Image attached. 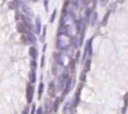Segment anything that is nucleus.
Wrapping results in <instances>:
<instances>
[{
  "label": "nucleus",
  "mask_w": 128,
  "mask_h": 114,
  "mask_svg": "<svg viewBox=\"0 0 128 114\" xmlns=\"http://www.w3.org/2000/svg\"><path fill=\"white\" fill-rule=\"evenodd\" d=\"M34 87L31 85L30 84H27L26 86V99L28 103L30 104L31 103L33 99V95H34Z\"/></svg>",
  "instance_id": "1"
},
{
  "label": "nucleus",
  "mask_w": 128,
  "mask_h": 114,
  "mask_svg": "<svg viewBox=\"0 0 128 114\" xmlns=\"http://www.w3.org/2000/svg\"><path fill=\"white\" fill-rule=\"evenodd\" d=\"M53 110V103L49 99H46L44 102V112L45 114H49Z\"/></svg>",
  "instance_id": "2"
},
{
  "label": "nucleus",
  "mask_w": 128,
  "mask_h": 114,
  "mask_svg": "<svg viewBox=\"0 0 128 114\" xmlns=\"http://www.w3.org/2000/svg\"><path fill=\"white\" fill-rule=\"evenodd\" d=\"M48 93L49 96L51 98L55 97L56 94V90L55 86H54V84L53 82H51L48 84Z\"/></svg>",
  "instance_id": "3"
},
{
  "label": "nucleus",
  "mask_w": 128,
  "mask_h": 114,
  "mask_svg": "<svg viewBox=\"0 0 128 114\" xmlns=\"http://www.w3.org/2000/svg\"><path fill=\"white\" fill-rule=\"evenodd\" d=\"M81 90H82V85H81L79 86H78V89H77L76 92L75 93V99H74V106L76 107L78 105L79 102V98H80V95H81Z\"/></svg>",
  "instance_id": "4"
},
{
  "label": "nucleus",
  "mask_w": 128,
  "mask_h": 114,
  "mask_svg": "<svg viewBox=\"0 0 128 114\" xmlns=\"http://www.w3.org/2000/svg\"><path fill=\"white\" fill-rule=\"evenodd\" d=\"M29 77V80L31 83H35L36 81V70L31 69L30 72H29L28 74Z\"/></svg>",
  "instance_id": "5"
},
{
  "label": "nucleus",
  "mask_w": 128,
  "mask_h": 114,
  "mask_svg": "<svg viewBox=\"0 0 128 114\" xmlns=\"http://www.w3.org/2000/svg\"><path fill=\"white\" fill-rule=\"evenodd\" d=\"M22 20H23V21H24V25H26V27H28L29 28H32V27H33V25H32V21L31 20V18L27 16H22Z\"/></svg>",
  "instance_id": "6"
},
{
  "label": "nucleus",
  "mask_w": 128,
  "mask_h": 114,
  "mask_svg": "<svg viewBox=\"0 0 128 114\" xmlns=\"http://www.w3.org/2000/svg\"><path fill=\"white\" fill-rule=\"evenodd\" d=\"M86 48H87V52L89 53V55L91 57L92 55V38H91L86 44Z\"/></svg>",
  "instance_id": "7"
},
{
  "label": "nucleus",
  "mask_w": 128,
  "mask_h": 114,
  "mask_svg": "<svg viewBox=\"0 0 128 114\" xmlns=\"http://www.w3.org/2000/svg\"><path fill=\"white\" fill-rule=\"evenodd\" d=\"M29 54L34 60H36L38 56L37 50L34 47H30L29 49Z\"/></svg>",
  "instance_id": "8"
},
{
  "label": "nucleus",
  "mask_w": 128,
  "mask_h": 114,
  "mask_svg": "<svg viewBox=\"0 0 128 114\" xmlns=\"http://www.w3.org/2000/svg\"><path fill=\"white\" fill-rule=\"evenodd\" d=\"M26 25L24 23L20 22L17 25V30L19 33H24L26 31Z\"/></svg>",
  "instance_id": "9"
},
{
  "label": "nucleus",
  "mask_w": 128,
  "mask_h": 114,
  "mask_svg": "<svg viewBox=\"0 0 128 114\" xmlns=\"http://www.w3.org/2000/svg\"><path fill=\"white\" fill-rule=\"evenodd\" d=\"M41 21L40 18L38 17L36 20V33L37 34H40L41 32Z\"/></svg>",
  "instance_id": "10"
},
{
  "label": "nucleus",
  "mask_w": 128,
  "mask_h": 114,
  "mask_svg": "<svg viewBox=\"0 0 128 114\" xmlns=\"http://www.w3.org/2000/svg\"><path fill=\"white\" fill-rule=\"evenodd\" d=\"M60 98L59 97H57L56 98L55 100H54V103L53 104V110H54V112H56L58 111V109H59V105H60Z\"/></svg>",
  "instance_id": "11"
},
{
  "label": "nucleus",
  "mask_w": 128,
  "mask_h": 114,
  "mask_svg": "<svg viewBox=\"0 0 128 114\" xmlns=\"http://www.w3.org/2000/svg\"><path fill=\"white\" fill-rule=\"evenodd\" d=\"M22 10H23V11H24L25 13H26L27 15H29V16H33V11H32V9H31L29 7H28V6L26 5L22 6Z\"/></svg>",
  "instance_id": "12"
},
{
  "label": "nucleus",
  "mask_w": 128,
  "mask_h": 114,
  "mask_svg": "<svg viewBox=\"0 0 128 114\" xmlns=\"http://www.w3.org/2000/svg\"><path fill=\"white\" fill-rule=\"evenodd\" d=\"M128 93H127L124 97V105L123 108V110H122V114H125L126 112L127 107H128Z\"/></svg>",
  "instance_id": "13"
},
{
  "label": "nucleus",
  "mask_w": 128,
  "mask_h": 114,
  "mask_svg": "<svg viewBox=\"0 0 128 114\" xmlns=\"http://www.w3.org/2000/svg\"><path fill=\"white\" fill-rule=\"evenodd\" d=\"M44 84L43 82H41L40 84L38 86V99H40L42 96L43 93L44 91Z\"/></svg>",
  "instance_id": "14"
},
{
  "label": "nucleus",
  "mask_w": 128,
  "mask_h": 114,
  "mask_svg": "<svg viewBox=\"0 0 128 114\" xmlns=\"http://www.w3.org/2000/svg\"><path fill=\"white\" fill-rule=\"evenodd\" d=\"M8 8L10 9H15L18 8V3L16 1H10L8 3Z\"/></svg>",
  "instance_id": "15"
},
{
  "label": "nucleus",
  "mask_w": 128,
  "mask_h": 114,
  "mask_svg": "<svg viewBox=\"0 0 128 114\" xmlns=\"http://www.w3.org/2000/svg\"><path fill=\"white\" fill-rule=\"evenodd\" d=\"M110 13H111V11H109L108 12L106 13V15H104V18L103 19V21H102V24H103V26H106L107 23V21H108Z\"/></svg>",
  "instance_id": "16"
},
{
  "label": "nucleus",
  "mask_w": 128,
  "mask_h": 114,
  "mask_svg": "<svg viewBox=\"0 0 128 114\" xmlns=\"http://www.w3.org/2000/svg\"><path fill=\"white\" fill-rule=\"evenodd\" d=\"M98 14L97 12H94L92 15V17H91V24H92V26H93L94 25H95L96 22L97 20H98Z\"/></svg>",
  "instance_id": "17"
},
{
  "label": "nucleus",
  "mask_w": 128,
  "mask_h": 114,
  "mask_svg": "<svg viewBox=\"0 0 128 114\" xmlns=\"http://www.w3.org/2000/svg\"><path fill=\"white\" fill-rule=\"evenodd\" d=\"M90 67H91V60L89 59L87 60L85 65V68H84V72L85 73L89 72L90 70Z\"/></svg>",
  "instance_id": "18"
},
{
  "label": "nucleus",
  "mask_w": 128,
  "mask_h": 114,
  "mask_svg": "<svg viewBox=\"0 0 128 114\" xmlns=\"http://www.w3.org/2000/svg\"><path fill=\"white\" fill-rule=\"evenodd\" d=\"M70 109H71V104H69V103H67V104L64 105V107L63 108V113H64V114L67 113V112L69 111Z\"/></svg>",
  "instance_id": "19"
},
{
  "label": "nucleus",
  "mask_w": 128,
  "mask_h": 114,
  "mask_svg": "<svg viewBox=\"0 0 128 114\" xmlns=\"http://www.w3.org/2000/svg\"><path fill=\"white\" fill-rule=\"evenodd\" d=\"M53 57H54V58L55 60V61H56L58 63H61V57L59 55V54L56 53H54V54H53Z\"/></svg>",
  "instance_id": "20"
},
{
  "label": "nucleus",
  "mask_w": 128,
  "mask_h": 114,
  "mask_svg": "<svg viewBox=\"0 0 128 114\" xmlns=\"http://www.w3.org/2000/svg\"><path fill=\"white\" fill-rule=\"evenodd\" d=\"M56 9H54V10L53 11V13H52L51 16V19H50L51 23H53V21H54L56 18Z\"/></svg>",
  "instance_id": "21"
},
{
  "label": "nucleus",
  "mask_w": 128,
  "mask_h": 114,
  "mask_svg": "<svg viewBox=\"0 0 128 114\" xmlns=\"http://www.w3.org/2000/svg\"><path fill=\"white\" fill-rule=\"evenodd\" d=\"M109 7H110L109 11H111V12L112 11H114L115 9H116V7H117V5H116V4L115 3H112L110 4Z\"/></svg>",
  "instance_id": "22"
},
{
  "label": "nucleus",
  "mask_w": 128,
  "mask_h": 114,
  "mask_svg": "<svg viewBox=\"0 0 128 114\" xmlns=\"http://www.w3.org/2000/svg\"><path fill=\"white\" fill-rule=\"evenodd\" d=\"M31 69H34V70H36V67H37V64H36V61H32L31 63Z\"/></svg>",
  "instance_id": "23"
},
{
  "label": "nucleus",
  "mask_w": 128,
  "mask_h": 114,
  "mask_svg": "<svg viewBox=\"0 0 128 114\" xmlns=\"http://www.w3.org/2000/svg\"><path fill=\"white\" fill-rule=\"evenodd\" d=\"M49 0H44V6L46 9V11H48V5H49Z\"/></svg>",
  "instance_id": "24"
},
{
  "label": "nucleus",
  "mask_w": 128,
  "mask_h": 114,
  "mask_svg": "<svg viewBox=\"0 0 128 114\" xmlns=\"http://www.w3.org/2000/svg\"><path fill=\"white\" fill-rule=\"evenodd\" d=\"M109 0H101L100 4L101 6H105L108 3Z\"/></svg>",
  "instance_id": "25"
},
{
  "label": "nucleus",
  "mask_w": 128,
  "mask_h": 114,
  "mask_svg": "<svg viewBox=\"0 0 128 114\" xmlns=\"http://www.w3.org/2000/svg\"><path fill=\"white\" fill-rule=\"evenodd\" d=\"M53 74L56 75L57 74V67L56 65H53Z\"/></svg>",
  "instance_id": "26"
},
{
  "label": "nucleus",
  "mask_w": 128,
  "mask_h": 114,
  "mask_svg": "<svg viewBox=\"0 0 128 114\" xmlns=\"http://www.w3.org/2000/svg\"><path fill=\"white\" fill-rule=\"evenodd\" d=\"M43 111L42 107H40L38 109L37 112H36V114H43Z\"/></svg>",
  "instance_id": "27"
},
{
  "label": "nucleus",
  "mask_w": 128,
  "mask_h": 114,
  "mask_svg": "<svg viewBox=\"0 0 128 114\" xmlns=\"http://www.w3.org/2000/svg\"><path fill=\"white\" fill-rule=\"evenodd\" d=\"M21 114H29V109L28 108H26L24 110H22Z\"/></svg>",
  "instance_id": "28"
},
{
  "label": "nucleus",
  "mask_w": 128,
  "mask_h": 114,
  "mask_svg": "<svg viewBox=\"0 0 128 114\" xmlns=\"http://www.w3.org/2000/svg\"><path fill=\"white\" fill-rule=\"evenodd\" d=\"M82 2L83 3V4H85V5H87L89 3L90 0H82Z\"/></svg>",
  "instance_id": "29"
},
{
  "label": "nucleus",
  "mask_w": 128,
  "mask_h": 114,
  "mask_svg": "<svg viewBox=\"0 0 128 114\" xmlns=\"http://www.w3.org/2000/svg\"><path fill=\"white\" fill-rule=\"evenodd\" d=\"M44 55H43L42 58H41V66H44Z\"/></svg>",
  "instance_id": "30"
},
{
  "label": "nucleus",
  "mask_w": 128,
  "mask_h": 114,
  "mask_svg": "<svg viewBox=\"0 0 128 114\" xmlns=\"http://www.w3.org/2000/svg\"><path fill=\"white\" fill-rule=\"evenodd\" d=\"M34 112H35V104L33 105V108H32L31 112V114H34Z\"/></svg>",
  "instance_id": "31"
},
{
  "label": "nucleus",
  "mask_w": 128,
  "mask_h": 114,
  "mask_svg": "<svg viewBox=\"0 0 128 114\" xmlns=\"http://www.w3.org/2000/svg\"><path fill=\"white\" fill-rule=\"evenodd\" d=\"M116 1L118 2V3H121V4H122V3H124V0H116Z\"/></svg>",
  "instance_id": "32"
},
{
  "label": "nucleus",
  "mask_w": 128,
  "mask_h": 114,
  "mask_svg": "<svg viewBox=\"0 0 128 114\" xmlns=\"http://www.w3.org/2000/svg\"><path fill=\"white\" fill-rule=\"evenodd\" d=\"M46 27H44V30H43V37H44L45 36V34H46Z\"/></svg>",
  "instance_id": "33"
},
{
  "label": "nucleus",
  "mask_w": 128,
  "mask_h": 114,
  "mask_svg": "<svg viewBox=\"0 0 128 114\" xmlns=\"http://www.w3.org/2000/svg\"><path fill=\"white\" fill-rule=\"evenodd\" d=\"M92 1H93V3H94V4H96L98 0H92Z\"/></svg>",
  "instance_id": "34"
},
{
  "label": "nucleus",
  "mask_w": 128,
  "mask_h": 114,
  "mask_svg": "<svg viewBox=\"0 0 128 114\" xmlns=\"http://www.w3.org/2000/svg\"><path fill=\"white\" fill-rule=\"evenodd\" d=\"M32 1H34V2H36V1H37L38 0H32Z\"/></svg>",
  "instance_id": "35"
},
{
  "label": "nucleus",
  "mask_w": 128,
  "mask_h": 114,
  "mask_svg": "<svg viewBox=\"0 0 128 114\" xmlns=\"http://www.w3.org/2000/svg\"></svg>",
  "instance_id": "36"
}]
</instances>
